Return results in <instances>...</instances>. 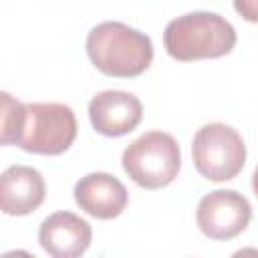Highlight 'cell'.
<instances>
[{"label": "cell", "instance_id": "8fae6325", "mask_svg": "<svg viewBox=\"0 0 258 258\" xmlns=\"http://www.w3.org/2000/svg\"><path fill=\"white\" fill-rule=\"evenodd\" d=\"M26 121V107L16 97L0 91V145H18Z\"/></svg>", "mask_w": 258, "mask_h": 258}, {"label": "cell", "instance_id": "8992f818", "mask_svg": "<svg viewBox=\"0 0 258 258\" xmlns=\"http://www.w3.org/2000/svg\"><path fill=\"white\" fill-rule=\"evenodd\" d=\"M250 218V202L236 189H214L206 194L196 212L198 228L212 240L236 238L246 230Z\"/></svg>", "mask_w": 258, "mask_h": 258}, {"label": "cell", "instance_id": "7a4b0ae2", "mask_svg": "<svg viewBox=\"0 0 258 258\" xmlns=\"http://www.w3.org/2000/svg\"><path fill=\"white\" fill-rule=\"evenodd\" d=\"M163 46L171 58L181 62L218 58L236 46V30L224 16L196 10L167 22Z\"/></svg>", "mask_w": 258, "mask_h": 258}, {"label": "cell", "instance_id": "30bf717a", "mask_svg": "<svg viewBox=\"0 0 258 258\" xmlns=\"http://www.w3.org/2000/svg\"><path fill=\"white\" fill-rule=\"evenodd\" d=\"M44 177L30 165H10L0 173V212L8 216L32 214L44 202Z\"/></svg>", "mask_w": 258, "mask_h": 258}, {"label": "cell", "instance_id": "52a82bcc", "mask_svg": "<svg viewBox=\"0 0 258 258\" xmlns=\"http://www.w3.org/2000/svg\"><path fill=\"white\" fill-rule=\"evenodd\" d=\"M143 117L141 101L127 91H101L89 101V119L97 133L121 137L131 133Z\"/></svg>", "mask_w": 258, "mask_h": 258}, {"label": "cell", "instance_id": "ba28073f", "mask_svg": "<svg viewBox=\"0 0 258 258\" xmlns=\"http://www.w3.org/2000/svg\"><path fill=\"white\" fill-rule=\"evenodd\" d=\"M93 230L73 212H54L38 228V242L52 258H77L91 246Z\"/></svg>", "mask_w": 258, "mask_h": 258}, {"label": "cell", "instance_id": "3957f363", "mask_svg": "<svg viewBox=\"0 0 258 258\" xmlns=\"http://www.w3.org/2000/svg\"><path fill=\"white\" fill-rule=\"evenodd\" d=\"M125 173L145 189L169 185L181 167V151L173 135L147 131L129 143L121 157Z\"/></svg>", "mask_w": 258, "mask_h": 258}, {"label": "cell", "instance_id": "9c48e42d", "mask_svg": "<svg viewBox=\"0 0 258 258\" xmlns=\"http://www.w3.org/2000/svg\"><path fill=\"white\" fill-rule=\"evenodd\" d=\"M75 202L77 206L99 220H113L121 216L127 208L129 194L125 185L111 173L93 171L81 177L75 183Z\"/></svg>", "mask_w": 258, "mask_h": 258}, {"label": "cell", "instance_id": "5b68a950", "mask_svg": "<svg viewBox=\"0 0 258 258\" xmlns=\"http://www.w3.org/2000/svg\"><path fill=\"white\" fill-rule=\"evenodd\" d=\"M26 121L18 145L28 153H64L77 137L75 111L64 103H24Z\"/></svg>", "mask_w": 258, "mask_h": 258}, {"label": "cell", "instance_id": "7c38bea8", "mask_svg": "<svg viewBox=\"0 0 258 258\" xmlns=\"http://www.w3.org/2000/svg\"><path fill=\"white\" fill-rule=\"evenodd\" d=\"M234 8L238 14H242L248 22L258 20V10H256V0H234Z\"/></svg>", "mask_w": 258, "mask_h": 258}, {"label": "cell", "instance_id": "6da1fadb", "mask_svg": "<svg viewBox=\"0 0 258 258\" xmlns=\"http://www.w3.org/2000/svg\"><path fill=\"white\" fill-rule=\"evenodd\" d=\"M87 54L103 75L131 79L149 69L153 44L145 32L107 20L93 26L87 34Z\"/></svg>", "mask_w": 258, "mask_h": 258}, {"label": "cell", "instance_id": "277c9868", "mask_svg": "<svg viewBox=\"0 0 258 258\" xmlns=\"http://www.w3.org/2000/svg\"><path fill=\"white\" fill-rule=\"evenodd\" d=\"M191 159L206 179L230 181L246 163V145L234 127L226 123H208L194 135Z\"/></svg>", "mask_w": 258, "mask_h": 258}]
</instances>
